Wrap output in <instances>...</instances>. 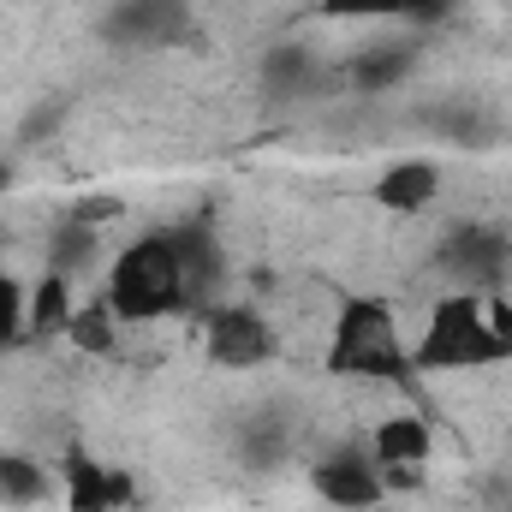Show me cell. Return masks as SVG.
<instances>
[{
  "label": "cell",
  "mask_w": 512,
  "mask_h": 512,
  "mask_svg": "<svg viewBox=\"0 0 512 512\" xmlns=\"http://www.w3.org/2000/svg\"><path fill=\"white\" fill-rule=\"evenodd\" d=\"M417 370H489L512 358V310L495 292H447L429 304V322L411 346Z\"/></svg>",
  "instance_id": "1"
},
{
  "label": "cell",
  "mask_w": 512,
  "mask_h": 512,
  "mask_svg": "<svg viewBox=\"0 0 512 512\" xmlns=\"http://www.w3.org/2000/svg\"><path fill=\"white\" fill-rule=\"evenodd\" d=\"M328 370H334V376H352V382H376V387L411 382L417 358H411V340H405L399 310H393L387 298H352V304L334 316Z\"/></svg>",
  "instance_id": "2"
},
{
  "label": "cell",
  "mask_w": 512,
  "mask_h": 512,
  "mask_svg": "<svg viewBox=\"0 0 512 512\" xmlns=\"http://www.w3.org/2000/svg\"><path fill=\"white\" fill-rule=\"evenodd\" d=\"M102 304L114 310V322H161V316L185 310L191 286H185V268L173 251V233H149L114 256Z\"/></svg>",
  "instance_id": "3"
},
{
  "label": "cell",
  "mask_w": 512,
  "mask_h": 512,
  "mask_svg": "<svg viewBox=\"0 0 512 512\" xmlns=\"http://www.w3.org/2000/svg\"><path fill=\"white\" fill-rule=\"evenodd\" d=\"M310 489L340 512H370V507H382L387 477H382V465H376L370 447H352L346 441V447H334V453H322L310 465Z\"/></svg>",
  "instance_id": "4"
},
{
  "label": "cell",
  "mask_w": 512,
  "mask_h": 512,
  "mask_svg": "<svg viewBox=\"0 0 512 512\" xmlns=\"http://www.w3.org/2000/svg\"><path fill=\"white\" fill-rule=\"evenodd\" d=\"M507 268V239L489 221H459L441 245V274L453 280V292H495Z\"/></svg>",
  "instance_id": "5"
},
{
  "label": "cell",
  "mask_w": 512,
  "mask_h": 512,
  "mask_svg": "<svg viewBox=\"0 0 512 512\" xmlns=\"http://www.w3.org/2000/svg\"><path fill=\"white\" fill-rule=\"evenodd\" d=\"M209 358L221 364V370H256V364H268L274 358V322L256 310V304H215L209 310Z\"/></svg>",
  "instance_id": "6"
},
{
  "label": "cell",
  "mask_w": 512,
  "mask_h": 512,
  "mask_svg": "<svg viewBox=\"0 0 512 512\" xmlns=\"http://www.w3.org/2000/svg\"><path fill=\"white\" fill-rule=\"evenodd\" d=\"M429 447H435V435H429V423L417 417V411H393L376 423V465H382L387 489H399V483H417V471L429 465Z\"/></svg>",
  "instance_id": "7"
},
{
  "label": "cell",
  "mask_w": 512,
  "mask_h": 512,
  "mask_svg": "<svg viewBox=\"0 0 512 512\" xmlns=\"http://www.w3.org/2000/svg\"><path fill=\"white\" fill-rule=\"evenodd\" d=\"M131 501V477L114 465H96L90 453L66 459V507L72 512H120Z\"/></svg>",
  "instance_id": "8"
},
{
  "label": "cell",
  "mask_w": 512,
  "mask_h": 512,
  "mask_svg": "<svg viewBox=\"0 0 512 512\" xmlns=\"http://www.w3.org/2000/svg\"><path fill=\"white\" fill-rule=\"evenodd\" d=\"M441 167L435 161H393L382 179L370 185V197L382 203V209H393V215H423L435 197H441Z\"/></svg>",
  "instance_id": "9"
},
{
  "label": "cell",
  "mask_w": 512,
  "mask_h": 512,
  "mask_svg": "<svg viewBox=\"0 0 512 512\" xmlns=\"http://www.w3.org/2000/svg\"><path fill=\"white\" fill-rule=\"evenodd\" d=\"M54 495V477L30 459V453H0V501L12 507H42Z\"/></svg>",
  "instance_id": "10"
},
{
  "label": "cell",
  "mask_w": 512,
  "mask_h": 512,
  "mask_svg": "<svg viewBox=\"0 0 512 512\" xmlns=\"http://www.w3.org/2000/svg\"><path fill=\"white\" fill-rule=\"evenodd\" d=\"M405 66H411V48H399V42H376V48L352 54L346 78H352L358 90H387V84H399V78H405Z\"/></svg>",
  "instance_id": "11"
},
{
  "label": "cell",
  "mask_w": 512,
  "mask_h": 512,
  "mask_svg": "<svg viewBox=\"0 0 512 512\" xmlns=\"http://www.w3.org/2000/svg\"><path fill=\"white\" fill-rule=\"evenodd\" d=\"M72 322V280L48 268V280L30 292V334H66Z\"/></svg>",
  "instance_id": "12"
},
{
  "label": "cell",
  "mask_w": 512,
  "mask_h": 512,
  "mask_svg": "<svg viewBox=\"0 0 512 512\" xmlns=\"http://www.w3.org/2000/svg\"><path fill=\"white\" fill-rule=\"evenodd\" d=\"M30 334V292H24V280L18 274H6L0 268V352L6 346H18Z\"/></svg>",
  "instance_id": "13"
},
{
  "label": "cell",
  "mask_w": 512,
  "mask_h": 512,
  "mask_svg": "<svg viewBox=\"0 0 512 512\" xmlns=\"http://www.w3.org/2000/svg\"><path fill=\"white\" fill-rule=\"evenodd\" d=\"M435 0H322L328 18H423Z\"/></svg>",
  "instance_id": "14"
},
{
  "label": "cell",
  "mask_w": 512,
  "mask_h": 512,
  "mask_svg": "<svg viewBox=\"0 0 512 512\" xmlns=\"http://www.w3.org/2000/svg\"><path fill=\"white\" fill-rule=\"evenodd\" d=\"M6 185H12V167H6V161H0V191H6Z\"/></svg>",
  "instance_id": "15"
}]
</instances>
